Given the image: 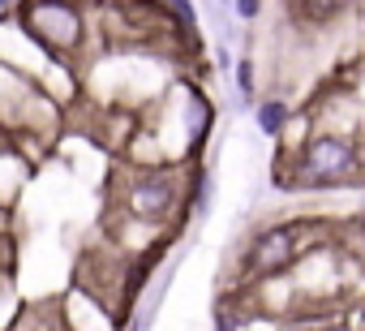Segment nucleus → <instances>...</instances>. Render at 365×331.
Segmentation results:
<instances>
[{
	"instance_id": "3",
	"label": "nucleus",
	"mask_w": 365,
	"mask_h": 331,
	"mask_svg": "<svg viewBox=\"0 0 365 331\" xmlns=\"http://www.w3.org/2000/svg\"><path fill=\"white\" fill-rule=\"evenodd\" d=\"M297 168H301L305 185H335V181H344L356 168V146L348 138H314L301 151Z\"/></svg>"
},
{
	"instance_id": "1",
	"label": "nucleus",
	"mask_w": 365,
	"mask_h": 331,
	"mask_svg": "<svg viewBox=\"0 0 365 331\" xmlns=\"http://www.w3.org/2000/svg\"><path fill=\"white\" fill-rule=\"evenodd\" d=\"M14 22H18L22 35H26L31 44H39L52 61L73 56V52L82 48V31H86V18H82V5H78V0H18Z\"/></svg>"
},
{
	"instance_id": "5",
	"label": "nucleus",
	"mask_w": 365,
	"mask_h": 331,
	"mask_svg": "<svg viewBox=\"0 0 365 331\" xmlns=\"http://www.w3.org/2000/svg\"><path fill=\"white\" fill-rule=\"evenodd\" d=\"M258 129L267 133V138H279L284 133V125H288V103L284 99H267V103H258Z\"/></svg>"
},
{
	"instance_id": "7",
	"label": "nucleus",
	"mask_w": 365,
	"mask_h": 331,
	"mask_svg": "<svg viewBox=\"0 0 365 331\" xmlns=\"http://www.w3.org/2000/svg\"><path fill=\"white\" fill-rule=\"evenodd\" d=\"M163 5H168V9H172V18H176V22H180V26H185V31H190V35H194V31H198V14H194V5H190V0H163Z\"/></svg>"
},
{
	"instance_id": "4",
	"label": "nucleus",
	"mask_w": 365,
	"mask_h": 331,
	"mask_svg": "<svg viewBox=\"0 0 365 331\" xmlns=\"http://www.w3.org/2000/svg\"><path fill=\"white\" fill-rule=\"evenodd\" d=\"M297 254H301V250H297V228H292V224H279V228H271V233H262V237L254 241L250 267H254L258 275H275V271H284Z\"/></svg>"
},
{
	"instance_id": "8",
	"label": "nucleus",
	"mask_w": 365,
	"mask_h": 331,
	"mask_svg": "<svg viewBox=\"0 0 365 331\" xmlns=\"http://www.w3.org/2000/svg\"><path fill=\"white\" fill-rule=\"evenodd\" d=\"M237 86H241V95H245V99L254 95V65H250L245 56H241V65H237Z\"/></svg>"
},
{
	"instance_id": "10",
	"label": "nucleus",
	"mask_w": 365,
	"mask_h": 331,
	"mask_svg": "<svg viewBox=\"0 0 365 331\" xmlns=\"http://www.w3.org/2000/svg\"><path fill=\"white\" fill-rule=\"evenodd\" d=\"M14 9H18V0H0V18H9Z\"/></svg>"
},
{
	"instance_id": "9",
	"label": "nucleus",
	"mask_w": 365,
	"mask_h": 331,
	"mask_svg": "<svg viewBox=\"0 0 365 331\" xmlns=\"http://www.w3.org/2000/svg\"><path fill=\"white\" fill-rule=\"evenodd\" d=\"M232 5H237V18H245V22H254L262 14V0H232Z\"/></svg>"
},
{
	"instance_id": "6",
	"label": "nucleus",
	"mask_w": 365,
	"mask_h": 331,
	"mask_svg": "<svg viewBox=\"0 0 365 331\" xmlns=\"http://www.w3.org/2000/svg\"><path fill=\"white\" fill-rule=\"evenodd\" d=\"M305 5V18H314V22H327V18H335L348 0H301Z\"/></svg>"
},
{
	"instance_id": "2",
	"label": "nucleus",
	"mask_w": 365,
	"mask_h": 331,
	"mask_svg": "<svg viewBox=\"0 0 365 331\" xmlns=\"http://www.w3.org/2000/svg\"><path fill=\"white\" fill-rule=\"evenodd\" d=\"M180 203V181L176 173H138L125 185V211L142 224H163Z\"/></svg>"
}]
</instances>
